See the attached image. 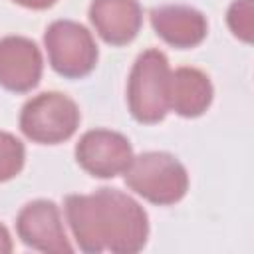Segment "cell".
Listing matches in <instances>:
<instances>
[{
  "instance_id": "6da1fadb",
  "label": "cell",
  "mask_w": 254,
  "mask_h": 254,
  "mask_svg": "<svg viewBox=\"0 0 254 254\" xmlns=\"http://www.w3.org/2000/svg\"><path fill=\"white\" fill-rule=\"evenodd\" d=\"M64 210L81 252L135 254L147 244V210L119 189L101 187L89 194H67Z\"/></svg>"
},
{
  "instance_id": "7a4b0ae2",
  "label": "cell",
  "mask_w": 254,
  "mask_h": 254,
  "mask_svg": "<svg viewBox=\"0 0 254 254\" xmlns=\"http://www.w3.org/2000/svg\"><path fill=\"white\" fill-rule=\"evenodd\" d=\"M171 65L159 48L143 50L127 77V107L135 121L153 125L169 113Z\"/></svg>"
},
{
  "instance_id": "3957f363",
  "label": "cell",
  "mask_w": 254,
  "mask_h": 254,
  "mask_svg": "<svg viewBox=\"0 0 254 254\" xmlns=\"http://www.w3.org/2000/svg\"><path fill=\"white\" fill-rule=\"evenodd\" d=\"M123 177L135 194L157 206L177 204L189 190V173L185 165L167 151L133 155Z\"/></svg>"
},
{
  "instance_id": "277c9868",
  "label": "cell",
  "mask_w": 254,
  "mask_h": 254,
  "mask_svg": "<svg viewBox=\"0 0 254 254\" xmlns=\"http://www.w3.org/2000/svg\"><path fill=\"white\" fill-rule=\"evenodd\" d=\"M81 121L77 103L60 91L30 97L20 109V131L34 143L60 145L73 137Z\"/></svg>"
},
{
  "instance_id": "5b68a950",
  "label": "cell",
  "mask_w": 254,
  "mask_h": 254,
  "mask_svg": "<svg viewBox=\"0 0 254 254\" xmlns=\"http://www.w3.org/2000/svg\"><path fill=\"white\" fill-rule=\"evenodd\" d=\"M44 46L52 69L67 79L89 75L99 60L93 34L75 20H54L44 32Z\"/></svg>"
},
{
  "instance_id": "8992f818",
  "label": "cell",
  "mask_w": 254,
  "mask_h": 254,
  "mask_svg": "<svg viewBox=\"0 0 254 254\" xmlns=\"http://www.w3.org/2000/svg\"><path fill=\"white\" fill-rule=\"evenodd\" d=\"M18 238L32 250L46 254H69L73 246L65 234L60 206L48 198L24 204L16 216Z\"/></svg>"
},
{
  "instance_id": "52a82bcc",
  "label": "cell",
  "mask_w": 254,
  "mask_h": 254,
  "mask_svg": "<svg viewBox=\"0 0 254 254\" xmlns=\"http://www.w3.org/2000/svg\"><path fill=\"white\" fill-rule=\"evenodd\" d=\"M131 159V141L113 129H89L75 143L77 165L95 179H113L123 175Z\"/></svg>"
},
{
  "instance_id": "ba28073f",
  "label": "cell",
  "mask_w": 254,
  "mask_h": 254,
  "mask_svg": "<svg viewBox=\"0 0 254 254\" xmlns=\"http://www.w3.org/2000/svg\"><path fill=\"white\" fill-rule=\"evenodd\" d=\"M44 73V58L32 38L10 34L0 38V85L14 93L32 91Z\"/></svg>"
},
{
  "instance_id": "9c48e42d",
  "label": "cell",
  "mask_w": 254,
  "mask_h": 254,
  "mask_svg": "<svg viewBox=\"0 0 254 254\" xmlns=\"http://www.w3.org/2000/svg\"><path fill=\"white\" fill-rule=\"evenodd\" d=\"M155 34L169 46L189 50L198 46L208 34L206 16L187 4H163L149 12Z\"/></svg>"
},
{
  "instance_id": "30bf717a",
  "label": "cell",
  "mask_w": 254,
  "mask_h": 254,
  "mask_svg": "<svg viewBox=\"0 0 254 254\" xmlns=\"http://www.w3.org/2000/svg\"><path fill=\"white\" fill-rule=\"evenodd\" d=\"M89 22L105 44L125 46L141 30L143 8L139 0H91Z\"/></svg>"
},
{
  "instance_id": "8fae6325",
  "label": "cell",
  "mask_w": 254,
  "mask_h": 254,
  "mask_svg": "<svg viewBox=\"0 0 254 254\" xmlns=\"http://www.w3.org/2000/svg\"><path fill=\"white\" fill-rule=\"evenodd\" d=\"M214 87L210 77L190 65L177 67L171 71V87H169V109L185 119L200 117L212 103Z\"/></svg>"
},
{
  "instance_id": "7c38bea8",
  "label": "cell",
  "mask_w": 254,
  "mask_h": 254,
  "mask_svg": "<svg viewBox=\"0 0 254 254\" xmlns=\"http://www.w3.org/2000/svg\"><path fill=\"white\" fill-rule=\"evenodd\" d=\"M26 163V147L24 143L8 133L0 131V183H6L20 175Z\"/></svg>"
},
{
  "instance_id": "4fadbf2b",
  "label": "cell",
  "mask_w": 254,
  "mask_h": 254,
  "mask_svg": "<svg viewBox=\"0 0 254 254\" xmlns=\"http://www.w3.org/2000/svg\"><path fill=\"white\" fill-rule=\"evenodd\" d=\"M226 24L238 40L250 44L254 38V0H232L226 10Z\"/></svg>"
},
{
  "instance_id": "5bb4252c",
  "label": "cell",
  "mask_w": 254,
  "mask_h": 254,
  "mask_svg": "<svg viewBox=\"0 0 254 254\" xmlns=\"http://www.w3.org/2000/svg\"><path fill=\"white\" fill-rule=\"evenodd\" d=\"M24 8H30V10H46V8H52L56 4V0H12Z\"/></svg>"
},
{
  "instance_id": "9a60e30c",
  "label": "cell",
  "mask_w": 254,
  "mask_h": 254,
  "mask_svg": "<svg viewBox=\"0 0 254 254\" xmlns=\"http://www.w3.org/2000/svg\"><path fill=\"white\" fill-rule=\"evenodd\" d=\"M12 248H14L12 236H10L8 228L0 222V254H8V252H12Z\"/></svg>"
}]
</instances>
